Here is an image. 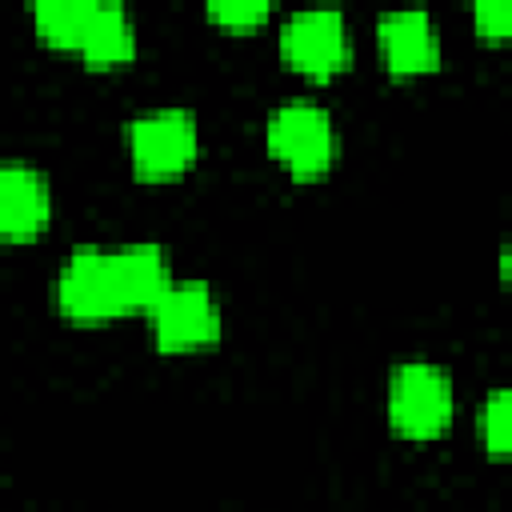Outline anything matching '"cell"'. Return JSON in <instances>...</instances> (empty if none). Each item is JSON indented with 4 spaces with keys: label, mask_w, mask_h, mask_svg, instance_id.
<instances>
[{
    "label": "cell",
    "mask_w": 512,
    "mask_h": 512,
    "mask_svg": "<svg viewBox=\"0 0 512 512\" xmlns=\"http://www.w3.org/2000/svg\"><path fill=\"white\" fill-rule=\"evenodd\" d=\"M268 12H272L268 0H224V4H208V16H212L216 24H228V28L260 24Z\"/></svg>",
    "instance_id": "4fadbf2b"
},
{
    "label": "cell",
    "mask_w": 512,
    "mask_h": 512,
    "mask_svg": "<svg viewBox=\"0 0 512 512\" xmlns=\"http://www.w3.org/2000/svg\"><path fill=\"white\" fill-rule=\"evenodd\" d=\"M88 4L92 0H40V4H32V24H36L40 40L52 48L76 52L84 20H88Z\"/></svg>",
    "instance_id": "8fae6325"
},
{
    "label": "cell",
    "mask_w": 512,
    "mask_h": 512,
    "mask_svg": "<svg viewBox=\"0 0 512 512\" xmlns=\"http://www.w3.org/2000/svg\"><path fill=\"white\" fill-rule=\"evenodd\" d=\"M112 272H116V288H120V304L124 312H148L168 284L176 280L168 268V252L160 244H124L112 252Z\"/></svg>",
    "instance_id": "9c48e42d"
},
{
    "label": "cell",
    "mask_w": 512,
    "mask_h": 512,
    "mask_svg": "<svg viewBox=\"0 0 512 512\" xmlns=\"http://www.w3.org/2000/svg\"><path fill=\"white\" fill-rule=\"evenodd\" d=\"M280 52L308 76H332L348 64V28L340 8H300L280 28Z\"/></svg>",
    "instance_id": "8992f818"
},
{
    "label": "cell",
    "mask_w": 512,
    "mask_h": 512,
    "mask_svg": "<svg viewBox=\"0 0 512 512\" xmlns=\"http://www.w3.org/2000/svg\"><path fill=\"white\" fill-rule=\"evenodd\" d=\"M480 436H484V448L492 456H504L508 452V436H512V400H508V388H492L484 396V408H480Z\"/></svg>",
    "instance_id": "7c38bea8"
},
{
    "label": "cell",
    "mask_w": 512,
    "mask_h": 512,
    "mask_svg": "<svg viewBox=\"0 0 512 512\" xmlns=\"http://www.w3.org/2000/svg\"><path fill=\"white\" fill-rule=\"evenodd\" d=\"M380 56L396 76L428 72L440 60V36L424 8H392L376 20Z\"/></svg>",
    "instance_id": "ba28073f"
},
{
    "label": "cell",
    "mask_w": 512,
    "mask_h": 512,
    "mask_svg": "<svg viewBox=\"0 0 512 512\" xmlns=\"http://www.w3.org/2000/svg\"><path fill=\"white\" fill-rule=\"evenodd\" d=\"M52 216V192L40 168L0 160V240H28Z\"/></svg>",
    "instance_id": "52a82bcc"
},
{
    "label": "cell",
    "mask_w": 512,
    "mask_h": 512,
    "mask_svg": "<svg viewBox=\"0 0 512 512\" xmlns=\"http://www.w3.org/2000/svg\"><path fill=\"white\" fill-rule=\"evenodd\" d=\"M388 420L408 440H432L452 420V380L428 360H408L388 380Z\"/></svg>",
    "instance_id": "7a4b0ae2"
},
{
    "label": "cell",
    "mask_w": 512,
    "mask_h": 512,
    "mask_svg": "<svg viewBox=\"0 0 512 512\" xmlns=\"http://www.w3.org/2000/svg\"><path fill=\"white\" fill-rule=\"evenodd\" d=\"M76 52L88 64H96V68L132 60V52H136V24H132L128 8L116 4V0H92Z\"/></svg>",
    "instance_id": "30bf717a"
},
{
    "label": "cell",
    "mask_w": 512,
    "mask_h": 512,
    "mask_svg": "<svg viewBox=\"0 0 512 512\" xmlns=\"http://www.w3.org/2000/svg\"><path fill=\"white\" fill-rule=\"evenodd\" d=\"M56 304L68 320H80V324H100L120 316L124 304L112 272V252L96 244H80L56 276Z\"/></svg>",
    "instance_id": "5b68a950"
},
{
    "label": "cell",
    "mask_w": 512,
    "mask_h": 512,
    "mask_svg": "<svg viewBox=\"0 0 512 512\" xmlns=\"http://www.w3.org/2000/svg\"><path fill=\"white\" fill-rule=\"evenodd\" d=\"M152 340L164 352L204 348L220 336V304L204 280H172L168 292L148 308Z\"/></svg>",
    "instance_id": "277c9868"
},
{
    "label": "cell",
    "mask_w": 512,
    "mask_h": 512,
    "mask_svg": "<svg viewBox=\"0 0 512 512\" xmlns=\"http://www.w3.org/2000/svg\"><path fill=\"white\" fill-rule=\"evenodd\" d=\"M124 136L144 180H172L196 160V116L188 108H148L128 120Z\"/></svg>",
    "instance_id": "3957f363"
},
{
    "label": "cell",
    "mask_w": 512,
    "mask_h": 512,
    "mask_svg": "<svg viewBox=\"0 0 512 512\" xmlns=\"http://www.w3.org/2000/svg\"><path fill=\"white\" fill-rule=\"evenodd\" d=\"M264 140H268V152L292 176H304V180L328 172V164L336 156L332 116L316 100H288V104L272 108L268 128H264Z\"/></svg>",
    "instance_id": "6da1fadb"
},
{
    "label": "cell",
    "mask_w": 512,
    "mask_h": 512,
    "mask_svg": "<svg viewBox=\"0 0 512 512\" xmlns=\"http://www.w3.org/2000/svg\"><path fill=\"white\" fill-rule=\"evenodd\" d=\"M472 16H476V28H480L484 36H492V40H504L508 28H512V8H508V0H480V4L472 8Z\"/></svg>",
    "instance_id": "5bb4252c"
}]
</instances>
